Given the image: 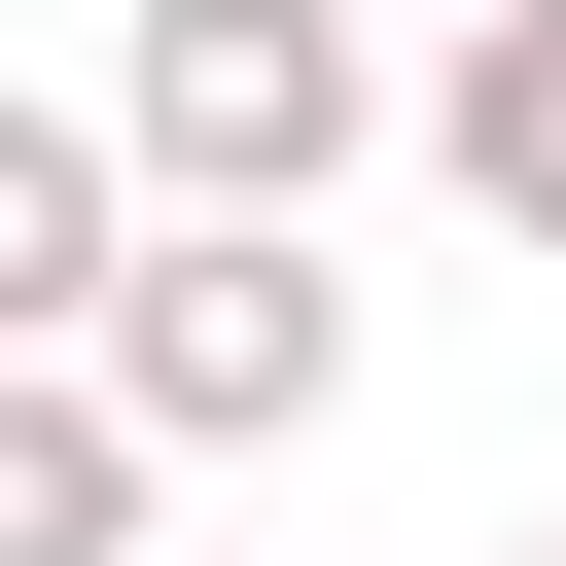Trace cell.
<instances>
[{
  "mask_svg": "<svg viewBox=\"0 0 566 566\" xmlns=\"http://www.w3.org/2000/svg\"><path fill=\"white\" fill-rule=\"evenodd\" d=\"M71 389H106L142 460H318V424H354V283H318V212H142L106 318H71Z\"/></svg>",
  "mask_w": 566,
  "mask_h": 566,
  "instance_id": "6da1fadb",
  "label": "cell"
},
{
  "mask_svg": "<svg viewBox=\"0 0 566 566\" xmlns=\"http://www.w3.org/2000/svg\"><path fill=\"white\" fill-rule=\"evenodd\" d=\"M354 142H389L354 0H106V177L142 212H354Z\"/></svg>",
  "mask_w": 566,
  "mask_h": 566,
  "instance_id": "7a4b0ae2",
  "label": "cell"
},
{
  "mask_svg": "<svg viewBox=\"0 0 566 566\" xmlns=\"http://www.w3.org/2000/svg\"><path fill=\"white\" fill-rule=\"evenodd\" d=\"M424 177H460L495 248H566V0H460V35H424Z\"/></svg>",
  "mask_w": 566,
  "mask_h": 566,
  "instance_id": "3957f363",
  "label": "cell"
},
{
  "mask_svg": "<svg viewBox=\"0 0 566 566\" xmlns=\"http://www.w3.org/2000/svg\"><path fill=\"white\" fill-rule=\"evenodd\" d=\"M106 248H142L106 106H35V71H0V354H71V318H106Z\"/></svg>",
  "mask_w": 566,
  "mask_h": 566,
  "instance_id": "277c9868",
  "label": "cell"
},
{
  "mask_svg": "<svg viewBox=\"0 0 566 566\" xmlns=\"http://www.w3.org/2000/svg\"><path fill=\"white\" fill-rule=\"evenodd\" d=\"M142 531H177V460H142L71 354H0V566H142Z\"/></svg>",
  "mask_w": 566,
  "mask_h": 566,
  "instance_id": "5b68a950",
  "label": "cell"
},
{
  "mask_svg": "<svg viewBox=\"0 0 566 566\" xmlns=\"http://www.w3.org/2000/svg\"><path fill=\"white\" fill-rule=\"evenodd\" d=\"M354 35H460V0H354Z\"/></svg>",
  "mask_w": 566,
  "mask_h": 566,
  "instance_id": "8992f818",
  "label": "cell"
},
{
  "mask_svg": "<svg viewBox=\"0 0 566 566\" xmlns=\"http://www.w3.org/2000/svg\"><path fill=\"white\" fill-rule=\"evenodd\" d=\"M531 566H566V531H531Z\"/></svg>",
  "mask_w": 566,
  "mask_h": 566,
  "instance_id": "52a82bcc",
  "label": "cell"
}]
</instances>
